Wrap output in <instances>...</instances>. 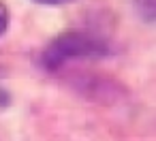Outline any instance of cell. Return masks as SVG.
Instances as JSON below:
<instances>
[{
    "label": "cell",
    "mask_w": 156,
    "mask_h": 141,
    "mask_svg": "<svg viewBox=\"0 0 156 141\" xmlns=\"http://www.w3.org/2000/svg\"><path fill=\"white\" fill-rule=\"evenodd\" d=\"M113 54L111 43L92 32H64L49 41L41 54V64L47 71H58L71 60H98Z\"/></svg>",
    "instance_id": "6da1fadb"
},
{
    "label": "cell",
    "mask_w": 156,
    "mask_h": 141,
    "mask_svg": "<svg viewBox=\"0 0 156 141\" xmlns=\"http://www.w3.org/2000/svg\"><path fill=\"white\" fill-rule=\"evenodd\" d=\"M71 86L86 96L88 100L101 103V105H115L126 98V88L115 81L113 77L107 75H96V73H83L71 79Z\"/></svg>",
    "instance_id": "7a4b0ae2"
},
{
    "label": "cell",
    "mask_w": 156,
    "mask_h": 141,
    "mask_svg": "<svg viewBox=\"0 0 156 141\" xmlns=\"http://www.w3.org/2000/svg\"><path fill=\"white\" fill-rule=\"evenodd\" d=\"M135 13L145 24H156V0H130Z\"/></svg>",
    "instance_id": "3957f363"
},
{
    "label": "cell",
    "mask_w": 156,
    "mask_h": 141,
    "mask_svg": "<svg viewBox=\"0 0 156 141\" xmlns=\"http://www.w3.org/2000/svg\"><path fill=\"white\" fill-rule=\"evenodd\" d=\"M9 28V9L0 2V37H2Z\"/></svg>",
    "instance_id": "277c9868"
},
{
    "label": "cell",
    "mask_w": 156,
    "mask_h": 141,
    "mask_svg": "<svg viewBox=\"0 0 156 141\" xmlns=\"http://www.w3.org/2000/svg\"><path fill=\"white\" fill-rule=\"evenodd\" d=\"M37 5H47V7H60V5H71L75 0H32Z\"/></svg>",
    "instance_id": "5b68a950"
},
{
    "label": "cell",
    "mask_w": 156,
    "mask_h": 141,
    "mask_svg": "<svg viewBox=\"0 0 156 141\" xmlns=\"http://www.w3.org/2000/svg\"><path fill=\"white\" fill-rule=\"evenodd\" d=\"M0 105H9V94H5V90H0Z\"/></svg>",
    "instance_id": "8992f818"
}]
</instances>
